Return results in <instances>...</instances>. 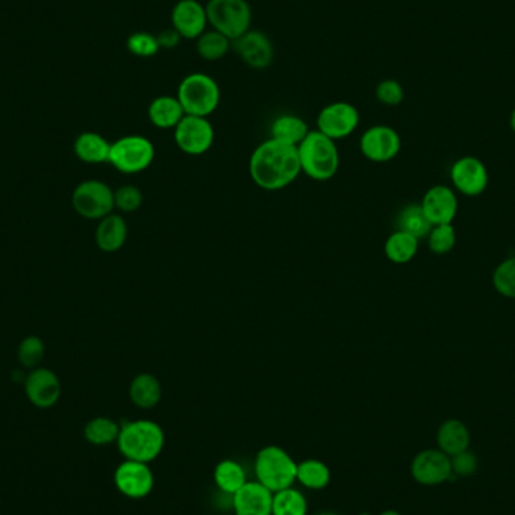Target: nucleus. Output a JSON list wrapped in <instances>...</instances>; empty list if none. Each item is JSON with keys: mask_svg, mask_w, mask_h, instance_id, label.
<instances>
[{"mask_svg": "<svg viewBox=\"0 0 515 515\" xmlns=\"http://www.w3.org/2000/svg\"><path fill=\"white\" fill-rule=\"evenodd\" d=\"M24 393L28 396L29 402L37 409H51L59 402L62 384L51 369L38 366L24 380Z\"/></svg>", "mask_w": 515, "mask_h": 515, "instance_id": "nucleus-14", "label": "nucleus"}, {"mask_svg": "<svg viewBox=\"0 0 515 515\" xmlns=\"http://www.w3.org/2000/svg\"><path fill=\"white\" fill-rule=\"evenodd\" d=\"M115 196V210L121 214H130L138 212L142 207L143 194L138 185H124L113 192Z\"/></svg>", "mask_w": 515, "mask_h": 515, "instance_id": "nucleus-36", "label": "nucleus"}, {"mask_svg": "<svg viewBox=\"0 0 515 515\" xmlns=\"http://www.w3.org/2000/svg\"><path fill=\"white\" fill-rule=\"evenodd\" d=\"M17 357L19 362L24 368H38L41 365L42 360L46 357V344L41 338L38 336H28L20 342L19 350H17Z\"/></svg>", "mask_w": 515, "mask_h": 515, "instance_id": "nucleus-33", "label": "nucleus"}, {"mask_svg": "<svg viewBox=\"0 0 515 515\" xmlns=\"http://www.w3.org/2000/svg\"><path fill=\"white\" fill-rule=\"evenodd\" d=\"M396 230L413 235L416 239H425L429 235L433 225L425 216L420 203H410L402 208L396 217Z\"/></svg>", "mask_w": 515, "mask_h": 515, "instance_id": "nucleus-28", "label": "nucleus"}, {"mask_svg": "<svg viewBox=\"0 0 515 515\" xmlns=\"http://www.w3.org/2000/svg\"><path fill=\"white\" fill-rule=\"evenodd\" d=\"M330 481L331 470L324 461L309 458V460L297 463L295 483H299L302 487L312 490V492H320L329 487Z\"/></svg>", "mask_w": 515, "mask_h": 515, "instance_id": "nucleus-26", "label": "nucleus"}, {"mask_svg": "<svg viewBox=\"0 0 515 515\" xmlns=\"http://www.w3.org/2000/svg\"><path fill=\"white\" fill-rule=\"evenodd\" d=\"M253 469L258 483L276 492L294 485L297 461L284 447L268 445L258 451Z\"/></svg>", "mask_w": 515, "mask_h": 515, "instance_id": "nucleus-5", "label": "nucleus"}, {"mask_svg": "<svg viewBox=\"0 0 515 515\" xmlns=\"http://www.w3.org/2000/svg\"><path fill=\"white\" fill-rule=\"evenodd\" d=\"M166 436L163 428L149 419H138L121 425L116 447L124 460L152 463L165 449Z\"/></svg>", "mask_w": 515, "mask_h": 515, "instance_id": "nucleus-2", "label": "nucleus"}, {"mask_svg": "<svg viewBox=\"0 0 515 515\" xmlns=\"http://www.w3.org/2000/svg\"><path fill=\"white\" fill-rule=\"evenodd\" d=\"M456 235L452 223L447 225H436L428 235V246L429 250L436 255H445L451 252L456 246Z\"/></svg>", "mask_w": 515, "mask_h": 515, "instance_id": "nucleus-35", "label": "nucleus"}, {"mask_svg": "<svg viewBox=\"0 0 515 515\" xmlns=\"http://www.w3.org/2000/svg\"><path fill=\"white\" fill-rule=\"evenodd\" d=\"M112 143L102 134L86 131L76 139L74 152L78 160L88 165H103L109 163Z\"/></svg>", "mask_w": 515, "mask_h": 515, "instance_id": "nucleus-24", "label": "nucleus"}, {"mask_svg": "<svg viewBox=\"0 0 515 515\" xmlns=\"http://www.w3.org/2000/svg\"><path fill=\"white\" fill-rule=\"evenodd\" d=\"M360 124V113L355 104L333 102L322 107L317 116V130L335 142L355 133Z\"/></svg>", "mask_w": 515, "mask_h": 515, "instance_id": "nucleus-10", "label": "nucleus"}, {"mask_svg": "<svg viewBox=\"0 0 515 515\" xmlns=\"http://www.w3.org/2000/svg\"><path fill=\"white\" fill-rule=\"evenodd\" d=\"M510 129H512V131H514L515 133V109L514 111H512V113H510Z\"/></svg>", "mask_w": 515, "mask_h": 515, "instance_id": "nucleus-42", "label": "nucleus"}, {"mask_svg": "<svg viewBox=\"0 0 515 515\" xmlns=\"http://www.w3.org/2000/svg\"><path fill=\"white\" fill-rule=\"evenodd\" d=\"M419 239L413 235L396 230L384 243V255L393 264H407L416 257Z\"/></svg>", "mask_w": 515, "mask_h": 515, "instance_id": "nucleus-29", "label": "nucleus"}, {"mask_svg": "<svg viewBox=\"0 0 515 515\" xmlns=\"http://www.w3.org/2000/svg\"><path fill=\"white\" fill-rule=\"evenodd\" d=\"M176 98L185 115L210 118L221 106V86L210 74L190 73L178 85Z\"/></svg>", "mask_w": 515, "mask_h": 515, "instance_id": "nucleus-4", "label": "nucleus"}, {"mask_svg": "<svg viewBox=\"0 0 515 515\" xmlns=\"http://www.w3.org/2000/svg\"><path fill=\"white\" fill-rule=\"evenodd\" d=\"M181 40L183 38L174 29H167V31H163V32L157 35V41H158L160 49H167V50L176 49L180 44Z\"/></svg>", "mask_w": 515, "mask_h": 515, "instance_id": "nucleus-40", "label": "nucleus"}, {"mask_svg": "<svg viewBox=\"0 0 515 515\" xmlns=\"http://www.w3.org/2000/svg\"><path fill=\"white\" fill-rule=\"evenodd\" d=\"M308 499L297 488L273 492L272 515H308Z\"/></svg>", "mask_w": 515, "mask_h": 515, "instance_id": "nucleus-32", "label": "nucleus"}, {"mask_svg": "<svg viewBox=\"0 0 515 515\" xmlns=\"http://www.w3.org/2000/svg\"><path fill=\"white\" fill-rule=\"evenodd\" d=\"M129 396L138 409H154L163 396L160 380L154 374H138L130 383Z\"/></svg>", "mask_w": 515, "mask_h": 515, "instance_id": "nucleus-23", "label": "nucleus"}, {"mask_svg": "<svg viewBox=\"0 0 515 515\" xmlns=\"http://www.w3.org/2000/svg\"><path fill=\"white\" fill-rule=\"evenodd\" d=\"M302 174L297 147L268 138L253 149L248 176L266 192H279L293 185Z\"/></svg>", "mask_w": 515, "mask_h": 515, "instance_id": "nucleus-1", "label": "nucleus"}, {"mask_svg": "<svg viewBox=\"0 0 515 515\" xmlns=\"http://www.w3.org/2000/svg\"><path fill=\"white\" fill-rule=\"evenodd\" d=\"M127 47L134 56L152 58L160 50L156 35L149 32H134L127 40Z\"/></svg>", "mask_w": 515, "mask_h": 515, "instance_id": "nucleus-37", "label": "nucleus"}, {"mask_svg": "<svg viewBox=\"0 0 515 515\" xmlns=\"http://www.w3.org/2000/svg\"><path fill=\"white\" fill-rule=\"evenodd\" d=\"M470 440L469 428L458 419H447L438 428V447L447 456H454L467 451Z\"/></svg>", "mask_w": 515, "mask_h": 515, "instance_id": "nucleus-22", "label": "nucleus"}, {"mask_svg": "<svg viewBox=\"0 0 515 515\" xmlns=\"http://www.w3.org/2000/svg\"><path fill=\"white\" fill-rule=\"evenodd\" d=\"M156 158V147L149 139L140 134L122 136L112 143L111 163L122 174H140L152 165Z\"/></svg>", "mask_w": 515, "mask_h": 515, "instance_id": "nucleus-7", "label": "nucleus"}, {"mask_svg": "<svg viewBox=\"0 0 515 515\" xmlns=\"http://www.w3.org/2000/svg\"><path fill=\"white\" fill-rule=\"evenodd\" d=\"M451 180L461 194L478 196L487 189V167L476 157H463L452 166Z\"/></svg>", "mask_w": 515, "mask_h": 515, "instance_id": "nucleus-17", "label": "nucleus"}, {"mask_svg": "<svg viewBox=\"0 0 515 515\" xmlns=\"http://www.w3.org/2000/svg\"><path fill=\"white\" fill-rule=\"evenodd\" d=\"M129 239V225L121 212H111L98 221L95 243L106 253H115L124 248Z\"/></svg>", "mask_w": 515, "mask_h": 515, "instance_id": "nucleus-20", "label": "nucleus"}, {"mask_svg": "<svg viewBox=\"0 0 515 515\" xmlns=\"http://www.w3.org/2000/svg\"><path fill=\"white\" fill-rule=\"evenodd\" d=\"M74 212L88 221H102L115 212L113 190L100 180H86L71 194Z\"/></svg>", "mask_w": 515, "mask_h": 515, "instance_id": "nucleus-8", "label": "nucleus"}, {"mask_svg": "<svg viewBox=\"0 0 515 515\" xmlns=\"http://www.w3.org/2000/svg\"><path fill=\"white\" fill-rule=\"evenodd\" d=\"M451 465L452 474H456V478H465V476H472L478 470V458L474 452L467 449V451L451 456Z\"/></svg>", "mask_w": 515, "mask_h": 515, "instance_id": "nucleus-39", "label": "nucleus"}, {"mask_svg": "<svg viewBox=\"0 0 515 515\" xmlns=\"http://www.w3.org/2000/svg\"><path fill=\"white\" fill-rule=\"evenodd\" d=\"M212 478H214V483H216L217 488L221 492H226V494H230V496L239 492L244 483H248L243 465L235 460H221L216 465Z\"/></svg>", "mask_w": 515, "mask_h": 515, "instance_id": "nucleus-30", "label": "nucleus"}, {"mask_svg": "<svg viewBox=\"0 0 515 515\" xmlns=\"http://www.w3.org/2000/svg\"><path fill=\"white\" fill-rule=\"evenodd\" d=\"M232 47V41L223 33L214 29H207L201 37L196 40V51L198 55L207 62H217L223 59Z\"/></svg>", "mask_w": 515, "mask_h": 515, "instance_id": "nucleus-31", "label": "nucleus"}, {"mask_svg": "<svg viewBox=\"0 0 515 515\" xmlns=\"http://www.w3.org/2000/svg\"><path fill=\"white\" fill-rule=\"evenodd\" d=\"M410 474L416 483L425 487H436L452 476L451 456L440 449H425L414 456Z\"/></svg>", "mask_w": 515, "mask_h": 515, "instance_id": "nucleus-12", "label": "nucleus"}, {"mask_svg": "<svg viewBox=\"0 0 515 515\" xmlns=\"http://www.w3.org/2000/svg\"><path fill=\"white\" fill-rule=\"evenodd\" d=\"M492 285L499 294L515 299V258H510L497 266L492 275Z\"/></svg>", "mask_w": 515, "mask_h": 515, "instance_id": "nucleus-34", "label": "nucleus"}, {"mask_svg": "<svg viewBox=\"0 0 515 515\" xmlns=\"http://www.w3.org/2000/svg\"><path fill=\"white\" fill-rule=\"evenodd\" d=\"M120 431L121 425L116 420L107 416H97L85 425L83 436L89 445L103 447L118 442Z\"/></svg>", "mask_w": 515, "mask_h": 515, "instance_id": "nucleus-27", "label": "nucleus"}, {"mask_svg": "<svg viewBox=\"0 0 515 515\" xmlns=\"http://www.w3.org/2000/svg\"><path fill=\"white\" fill-rule=\"evenodd\" d=\"M378 515H402V514H401V512H398V510H383L382 514Z\"/></svg>", "mask_w": 515, "mask_h": 515, "instance_id": "nucleus-41", "label": "nucleus"}, {"mask_svg": "<svg viewBox=\"0 0 515 515\" xmlns=\"http://www.w3.org/2000/svg\"><path fill=\"white\" fill-rule=\"evenodd\" d=\"M216 131L212 121L203 116L185 115L174 129V140L181 152L199 157L207 154L214 145Z\"/></svg>", "mask_w": 515, "mask_h": 515, "instance_id": "nucleus-9", "label": "nucleus"}, {"mask_svg": "<svg viewBox=\"0 0 515 515\" xmlns=\"http://www.w3.org/2000/svg\"><path fill=\"white\" fill-rule=\"evenodd\" d=\"M359 515H371V514H369V512H360Z\"/></svg>", "mask_w": 515, "mask_h": 515, "instance_id": "nucleus-44", "label": "nucleus"}, {"mask_svg": "<svg viewBox=\"0 0 515 515\" xmlns=\"http://www.w3.org/2000/svg\"><path fill=\"white\" fill-rule=\"evenodd\" d=\"M375 97L384 106H400L404 102L405 93L402 85L393 78H386L378 83L375 88Z\"/></svg>", "mask_w": 515, "mask_h": 515, "instance_id": "nucleus-38", "label": "nucleus"}, {"mask_svg": "<svg viewBox=\"0 0 515 515\" xmlns=\"http://www.w3.org/2000/svg\"><path fill=\"white\" fill-rule=\"evenodd\" d=\"M313 515H339V514H338V512H335V510H320V512H317V514Z\"/></svg>", "mask_w": 515, "mask_h": 515, "instance_id": "nucleus-43", "label": "nucleus"}, {"mask_svg": "<svg viewBox=\"0 0 515 515\" xmlns=\"http://www.w3.org/2000/svg\"><path fill=\"white\" fill-rule=\"evenodd\" d=\"M359 149L365 158L374 163H386L401 151V138L389 125L369 127L359 140Z\"/></svg>", "mask_w": 515, "mask_h": 515, "instance_id": "nucleus-13", "label": "nucleus"}, {"mask_svg": "<svg viewBox=\"0 0 515 515\" xmlns=\"http://www.w3.org/2000/svg\"><path fill=\"white\" fill-rule=\"evenodd\" d=\"M185 116V109L176 95H158L148 106V118L156 129L174 130Z\"/></svg>", "mask_w": 515, "mask_h": 515, "instance_id": "nucleus-21", "label": "nucleus"}, {"mask_svg": "<svg viewBox=\"0 0 515 515\" xmlns=\"http://www.w3.org/2000/svg\"><path fill=\"white\" fill-rule=\"evenodd\" d=\"M208 26L234 42L250 31L252 8L248 0H208Z\"/></svg>", "mask_w": 515, "mask_h": 515, "instance_id": "nucleus-6", "label": "nucleus"}, {"mask_svg": "<svg viewBox=\"0 0 515 515\" xmlns=\"http://www.w3.org/2000/svg\"><path fill=\"white\" fill-rule=\"evenodd\" d=\"M172 29L185 40H198L208 29L205 5L198 0H178L170 13Z\"/></svg>", "mask_w": 515, "mask_h": 515, "instance_id": "nucleus-15", "label": "nucleus"}, {"mask_svg": "<svg viewBox=\"0 0 515 515\" xmlns=\"http://www.w3.org/2000/svg\"><path fill=\"white\" fill-rule=\"evenodd\" d=\"M113 483L122 496L133 499V501H140L151 494L156 478L147 463L124 460L115 469Z\"/></svg>", "mask_w": 515, "mask_h": 515, "instance_id": "nucleus-11", "label": "nucleus"}, {"mask_svg": "<svg viewBox=\"0 0 515 515\" xmlns=\"http://www.w3.org/2000/svg\"><path fill=\"white\" fill-rule=\"evenodd\" d=\"M239 59L253 69H266L275 58V47L270 38L261 31H248L232 42Z\"/></svg>", "mask_w": 515, "mask_h": 515, "instance_id": "nucleus-16", "label": "nucleus"}, {"mask_svg": "<svg viewBox=\"0 0 515 515\" xmlns=\"http://www.w3.org/2000/svg\"><path fill=\"white\" fill-rule=\"evenodd\" d=\"M420 207L431 225H447L456 219L458 201L447 185H434L423 196Z\"/></svg>", "mask_w": 515, "mask_h": 515, "instance_id": "nucleus-19", "label": "nucleus"}, {"mask_svg": "<svg viewBox=\"0 0 515 515\" xmlns=\"http://www.w3.org/2000/svg\"><path fill=\"white\" fill-rule=\"evenodd\" d=\"M302 172L311 180L324 183L338 174L340 156L335 140L318 130H311L297 147Z\"/></svg>", "mask_w": 515, "mask_h": 515, "instance_id": "nucleus-3", "label": "nucleus"}, {"mask_svg": "<svg viewBox=\"0 0 515 515\" xmlns=\"http://www.w3.org/2000/svg\"><path fill=\"white\" fill-rule=\"evenodd\" d=\"M273 492L258 481H248L232 494L235 515H272Z\"/></svg>", "mask_w": 515, "mask_h": 515, "instance_id": "nucleus-18", "label": "nucleus"}, {"mask_svg": "<svg viewBox=\"0 0 515 515\" xmlns=\"http://www.w3.org/2000/svg\"><path fill=\"white\" fill-rule=\"evenodd\" d=\"M309 131L308 122L294 113L279 115L270 125V138L291 147H299Z\"/></svg>", "mask_w": 515, "mask_h": 515, "instance_id": "nucleus-25", "label": "nucleus"}]
</instances>
